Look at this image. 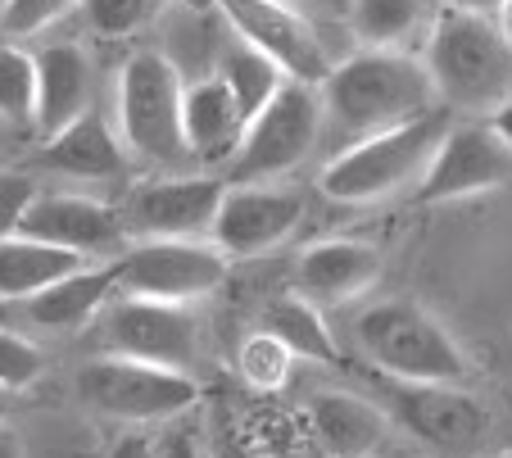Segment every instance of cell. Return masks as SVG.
Here are the masks:
<instances>
[{
    "label": "cell",
    "mask_w": 512,
    "mask_h": 458,
    "mask_svg": "<svg viewBox=\"0 0 512 458\" xmlns=\"http://www.w3.org/2000/svg\"><path fill=\"white\" fill-rule=\"evenodd\" d=\"M435 87L426 64H417L404 50H363L345 64H331L322 82V123L354 146L377 132L431 114Z\"/></svg>",
    "instance_id": "obj_1"
},
{
    "label": "cell",
    "mask_w": 512,
    "mask_h": 458,
    "mask_svg": "<svg viewBox=\"0 0 512 458\" xmlns=\"http://www.w3.org/2000/svg\"><path fill=\"white\" fill-rule=\"evenodd\" d=\"M426 73L445 109H499L512 91V41L494 19L440 10Z\"/></svg>",
    "instance_id": "obj_2"
},
{
    "label": "cell",
    "mask_w": 512,
    "mask_h": 458,
    "mask_svg": "<svg viewBox=\"0 0 512 458\" xmlns=\"http://www.w3.org/2000/svg\"><path fill=\"white\" fill-rule=\"evenodd\" d=\"M449 127H454L449 109H431L413 123H399L368 141H354L322 168V195L336 200V205H372L381 195H395L399 186L422 182L426 164L440 150Z\"/></svg>",
    "instance_id": "obj_3"
},
{
    "label": "cell",
    "mask_w": 512,
    "mask_h": 458,
    "mask_svg": "<svg viewBox=\"0 0 512 458\" xmlns=\"http://www.w3.org/2000/svg\"><path fill=\"white\" fill-rule=\"evenodd\" d=\"M354 327L363 354L390 381H417V386H463L467 381V354L417 304L381 300L372 309H363V318Z\"/></svg>",
    "instance_id": "obj_4"
},
{
    "label": "cell",
    "mask_w": 512,
    "mask_h": 458,
    "mask_svg": "<svg viewBox=\"0 0 512 458\" xmlns=\"http://www.w3.org/2000/svg\"><path fill=\"white\" fill-rule=\"evenodd\" d=\"M182 69L159 50H136L118 73V127L123 150L159 168H177L186 159L182 137Z\"/></svg>",
    "instance_id": "obj_5"
},
{
    "label": "cell",
    "mask_w": 512,
    "mask_h": 458,
    "mask_svg": "<svg viewBox=\"0 0 512 458\" xmlns=\"http://www.w3.org/2000/svg\"><path fill=\"white\" fill-rule=\"evenodd\" d=\"M322 96L304 82H281V91L245 123L236 155L227 159V186H259L300 168L322 137Z\"/></svg>",
    "instance_id": "obj_6"
},
{
    "label": "cell",
    "mask_w": 512,
    "mask_h": 458,
    "mask_svg": "<svg viewBox=\"0 0 512 458\" xmlns=\"http://www.w3.org/2000/svg\"><path fill=\"white\" fill-rule=\"evenodd\" d=\"M78 395L87 409L114 422H168L195 404V381L173 368H150L132 359H91L78 372Z\"/></svg>",
    "instance_id": "obj_7"
},
{
    "label": "cell",
    "mask_w": 512,
    "mask_h": 458,
    "mask_svg": "<svg viewBox=\"0 0 512 458\" xmlns=\"http://www.w3.org/2000/svg\"><path fill=\"white\" fill-rule=\"evenodd\" d=\"M218 19L232 28L236 41L259 50L272 69L286 82H304V87H322L331 73V55L309 28L304 14H295L281 0H200Z\"/></svg>",
    "instance_id": "obj_8"
},
{
    "label": "cell",
    "mask_w": 512,
    "mask_h": 458,
    "mask_svg": "<svg viewBox=\"0 0 512 458\" xmlns=\"http://www.w3.org/2000/svg\"><path fill=\"white\" fill-rule=\"evenodd\" d=\"M390 418L426 445L435 458H476L490 440V409L463 386H417V381H386Z\"/></svg>",
    "instance_id": "obj_9"
},
{
    "label": "cell",
    "mask_w": 512,
    "mask_h": 458,
    "mask_svg": "<svg viewBox=\"0 0 512 458\" xmlns=\"http://www.w3.org/2000/svg\"><path fill=\"white\" fill-rule=\"evenodd\" d=\"M100 350L105 359H132L150 368L186 372L200 354V327L186 304H159L118 295L100 313Z\"/></svg>",
    "instance_id": "obj_10"
},
{
    "label": "cell",
    "mask_w": 512,
    "mask_h": 458,
    "mask_svg": "<svg viewBox=\"0 0 512 458\" xmlns=\"http://www.w3.org/2000/svg\"><path fill=\"white\" fill-rule=\"evenodd\" d=\"M227 259L213 241H141L118 259V291L136 300L191 304L218 291Z\"/></svg>",
    "instance_id": "obj_11"
},
{
    "label": "cell",
    "mask_w": 512,
    "mask_h": 458,
    "mask_svg": "<svg viewBox=\"0 0 512 458\" xmlns=\"http://www.w3.org/2000/svg\"><path fill=\"white\" fill-rule=\"evenodd\" d=\"M512 177V150L490 132V123H454L431 155L422 182H417V205H449L467 195L494 191Z\"/></svg>",
    "instance_id": "obj_12"
},
{
    "label": "cell",
    "mask_w": 512,
    "mask_h": 458,
    "mask_svg": "<svg viewBox=\"0 0 512 458\" xmlns=\"http://www.w3.org/2000/svg\"><path fill=\"white\" fill-rule=\"evenodd\" d=\"M223 191L227 182L218 177H164V182L136 186L118 218L123 232L141 241H200L213 227Z\"/></svg>",
    "instance_id": "obj_13"
},
{
    "label": "cell",
    "mask_w": 512,
    "mask_h": 458,
    "mask_svg": "<svg viewBox=\"0 0 512 458\" xmlns=\"http://www.w3.org/2000/svg\"><path fill=\"white\" fill-rule=\"evenodd\" d=\"M304 218V200L286 186H227L213 214V245L223 259H254L286 241Z\"/></svg>",
    "instance_id": "obj_14"
},
{
    "label": "cell",
    "mask_w": 512,
    "mask_h": 458,
    "mask_svg": "<svg viewBox=\"0 0 512 458\" xmlns=\"http://www.w3.org/2000/svg\"><path fill=\"white\" fill-rule=\"evenodd\" d=\"M19 236L55 245V250H68V254H105V250H118L127 232L118 209L100 205L91 195H37Z\"/></svg>",
    "instance_id": "obj_15"
},
{
    "label": "cell",
    "mask_w": 512,
    "mask_h": 458,
    "mask_svg": "<svg viewBox=\"0 0 512 458\" xmlns=\"http://www.w3.org/2000/svg\"><path fill=\"white\" fill-rule=\"evenodd\" d=\"M381 277V250L368 241H318L295 264V291L309 304H345L372 291Z\"/></svg>",
    "instance_id": "obj_16"
},
{
    "label": "cell",
    "mask_w": 512,
    "mask_h": 458,
    "mask_svg": "<svg viewBox=\"0 0 512 458\" xmlns=\"http://www.w3.org/2000/svg\"><path fill=\"white\" fill-rule=\"evenodd\" d=\"M309 427L327 458H372L390 436L386 413L349 390H318L309 400Z\"/></svg>",
    "instance_id": "obj_17"
},
{
    "label": "cell",
    "mask_w": 512,
    "mask_h": 458,
    "mask_svg": "<svg viewBox=\"0 0 512 458\" xmlns=\"http://www.w3.org/2000/svg\"><path fill=\"white\" fill-rule=\"evenodd\" d=\"M32 59H37V114H32V127L46 141L91 109V59L82 46H68V41L46 46Z\"/></svg>",
    "instance_id": "obj_18"
},
{
    "label": "cell",
    "mask_w": 512,
    "mask_h": 458,
    "mask_svg": "<svg viewBox=\"0 0 512 458\" xmlns=\"http://www.w3.org/2000/svg\"><path fill=\"white\" fill-rule=\"evenodd\" d=\"M118 291V264H105V268H78L68 273L64 282L46 286L41 295L23 300V318L41 332H55V336H68V332H82L91 322L105 313V304L114 300Z\"/></svg>",
    "instance_id": "obj_19"
},
{
    "label": "cell",
    "mask_w": 512,
    "mask_h": 458,
    "mask_svg": "<svg viewBox=\"0 0 512 458\" xmlns=\"http://www.w3.org/2000/svg\"><path fill=\"white\" fill-rule=\"evenodd\" d=\"M182 137L186 155L204 159V164H227L245 137V118L236 109L232 91L218 78H195L182 91Z\"/></svg>",
    "instance_id": "obj_20"
},
{
    "label": "cell",
    "mask_w": 512,
    "mask_h": 458,
    "mask_svg": "<svg viewBox=\"0 0 512 458\" xmlns=\"http://www.w3.org/2000/svg\"><path fill=\"white\" fill-rule=\"evenodd\" d=\"M37 164L59 177H118L127 168V150H123V141L109 132L105 114L87 109V114L73 118L64 132L46 137Z\"/></svg>",
    "instance_id": "obj_21"
},
{
    "label": "cell",
    "mask_w": 512,
    "mask_h": 458,
    "mask_svg": "<svg viewBox=\"0 0 512 458\" xmlns=\"http://www.w3.org/2000/svg\"><path fill=\"white\" fill-rule=\"evenodd\" d=\"M78 268L82 254L55 250V245L28 241V236H10V241H0V300L23 304L46 286L64 282L68 273H78Z\"/></svg>",
    "instance_id": "obj_22"
},
{
    "label": "cell",
    "mask_w": 512,
    "mask_h": 458,
    "mask_svg": "<svg viewBox=\"0 0 512 458\" xmlns=\"http://www.w3.org/2000/svg\"><path fill=\"white\" fill-rule=\"evenodd\" d=\"M259 332L277 336L281 345L290 350V359H309V363H336V336L322 322L318 304H309L304 295H277V300L263 304Z\"/></svg>",
    "instance_id": "obj_23"
},
{
    "label": "cell",
    "mask_w": 512,
    "mask_h": 458,
    "mask_svg": "<svg viewBox=\"0 0 512 458\" xmlns=\"http://www.w3.org/2000/svg\"><path fill=\"white\" fill-rule=\"evenodd\" d=\"M440 0H349V23L372 50H399L408 37L431 32Z\"/></svg>",
    "instance_id": "obj_24"
},
{
    "label": "cell",
    "mask_w": 512,
    "mask_h": 458,
    "mask_svg": "<svg viewBox=\"0 0 512 458\" xmlns=\"http://www.w3.org/2000/svg\"><path fill=\"white\" fill-rule=\"evenodd\" d=\"M213 78L232 91V100H236V109H241L245 123H250V118L281 91V82H286L259 50H250L236 37H232V46H223V55H218V73H213Z\"/></svg>",
    "instance_id": "obj_25"
},
{
    "label": "cell",
    "mask_w": 512,
    "mask_h": 458,
    "mask_svg": "<svg viewBox=\"0 0 512 458\" xmlns=\"http://www.w3.org/2000/svg\"><path fill=\"white\" fill-rule=\"evenodd\" d=\"M32 114H37V59L0 41V118L23 127L32 123Z\"/></svg>",
    "instance_id": "obj_26"
},
{
    "label": "cell",
    "mask_w": 512,
    "mask_h": 458,
    "mask_svg": "<svg viewBox=\"0 0 512 458\" xmlns=\"http://www.w3.org/2000/svg\"><path fill=\"white\" fill-rule=\"evenodd\" d=\"M290 363H295L290 350L268 332H254L250 341L241 345V377L259 390H277L281 381L290 377Z\"/></svg>",
    "instance_id": "obj_27"
},
{
    "label": "cell",
    "mask_w": 512,
    "mask_h": 458,
    "mask_svg": "<svg viewBox=\"0 0 512 458\" xmlns=\"http://www.w3.org/2000/svg\"><path fill=\"white\" fill-rule=\"evenodd\" d=\"M46 368V354L28 341V336L0 327V395H14V390H28L32 381Z\"/></svg>",
    "instance_id": "obj_28"
},
{
    "label": "cell",
    "mask_w": 512,
    "mask_h": 458,
    "mask_svg": "<svg viewBox=\"0 0 512 458\" xmlns=\"http://www.w3.org/2000/svg\"><path fill=\"white\" fill-rule=\"evenodd\" d=\"M82 10L100 37H132L155 14V0H82Z\"/></svg>",
    "instance_id": "obj_29"
},
{
    "label": "cell",
    "mask_w": 512,
    "mask_h": 458,
    "mask_svg": "<svg viewBox=\"0 0 512 458\" xmlns=\"http://www.w3.org/2000/svg\"><path fill=\"white\" fill-rule=\"evenodd\" d=\"M78 0H5L0 10V32L5 37H32V32L59 23Z\"/></svg>",
    "instance_id": "obj_30"
},
{
    "label": "cell",
    "mask_w": 512,
    "mask_h": 458,
    "mask_svg": "<svg viewBox=\"0 0 512 458\" xmlns=\"http://www.w3.org/2000/svg\"><path fill=\"white\" fill-rule=\"evenodd\" d=\"M37 195L41 191L28 173H0V241L19 236V227H23V218H28Z\"/></svg>",
    "instance_id": "obj_31"
},
{
    "label": "cell",
    "mask_w": 512,
    "mask_h": 458,
    "mask_svg": "<svg viewBox=\"0 0 512 458\" xmlns=\"http://www.w3.org/2000/svg\"><path fill=\"white\" fill-rule=\"evenodd\" d=\"M150 458H200V449H195L191 431L168 427L164 436H150Z\"/></svg>",
    "instance_id": "obj_32"
},
{
    "label": "cell",
    "mask_w": 512,
    "mask_h": 458,
    "mask_svg": "<svg viewBox=\"0 0 512 458\" xmlns=\"http://www.w3.org/2000/svg\"><path fill=\"white\" fill-rule=\"evenodd\" d=\"M508 0H445V10H458V14H476V19H494L503 14Z\"/></svg>",
    "instance_id": "obj_33"
},
{
    "label": "cell",
    "mask_w": 512,
    "mask_h": 458,
    "mask_svg": "<svg viewBox=\"0 0 512 458\" xmlns=\"http://www.w3.org/2000/svg\"><path fill=\"white\" fill-rule=\"evenodd\" d=\"M490 132H494V137L503 141V146L512 150V96L503 100L499 109H490Z\"/></svg>",
    "instance_id": "obj_34"
},
{
    "label": "cell",
    "mask_w": 512,
    "mask_h": 458,
    "mask_svg": "<svg viewBox=\"0 0 512 458\" xmlns=\"http://www.w3.org/2000/svg\"><path fill=\"white\" fill-rule=\"evenodd\" d=\"M109 458H150V436H123Z\"/></svg>",
    "instance_id": "obj_35"
},
{
    "label": "cell",
    "mask_w": 512,
    "mask_h": 458,
    "mask_svg": "<svg viewBox=\"0 0 512 458\" xmlns=\"http://www.w3.org/2000/svg\"><path fill=\"white\" fill-rule=\"evenodd\" d=\"M0 458H23V436L10 422H0Z\"/></svg>",
    "instance_id": "obj_36"
},
{
    "label": "cell",
    "mask_w": 512,
    "mask_h": 458,
    "mask_svg": "<svg viewBox=\"0 0 512 458\" xmlns=\"http://www.w3.org/2000/svg\"><path fill=\"white\" fill-rule=\"evenodd\" d=\"M499 28H503V37L512 41V0H508V5H503V23H499Z\"/></svg>",
    "instance_id": "obj_37"
},
{
    "label": "cell",
    "mask_w": 512,
    "mask_h": 458,
    "mask_svg": "<svg viewBox=\"0 0 512 458\" xmlns=\"http://www.w3.org/2000/svg\"><path fill=\"white\" fill-rule=\"evenodd\" d=\"M0 422H5V395H0Z\"/></svg>",
    "instance_id": "obj_38"
}]
</instances>
